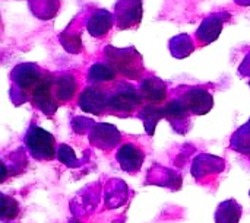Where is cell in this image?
I'll return each instance as SVG.
<instances>
[{
    "label": "cell",
    "mask_w": 250,
    "mask_h": 223,
    "mask_svg": "<svg viewBox=\"0 0 250 223\" xmlns=\"http://www.w3.org/2000/svg\"><path fill=\"white\" fill-rule=\"evenodd\" d=\"M107 64L127 79H139L144 73V63L141 54L133 48H114L107 47L104 50Z\"/></svg>",
    "instance_id": "obj_1"
},
{
    "label": "cell",
    "mask_w": 250,
    "mask_h": 223,
    "mask_svg": "<svg viewBox=\"0 0 250 223\" xmlns=\"http://www.w3.org/2000/svg\"><path fill=\"white\" fill-rule=\"evenodd\" d=\"M25 146L29 155L37 161H53L57 156V148L51 133L38 126H31L25 134Z\"/></svg>",
    "instance_id": "obj_2"
},
{
    "label": "cell",
    "mask_w": 250,
    "mask_h": 223,
    "mask_svg": "<svg viewBox=\"0 0 250 223\" xmlns=\"http://www.w3.org/2000/svg\"><path fill=\"white\" fill-rule=\"evenodd\" d=\"M141 92H138L133 86L127 83H120L114 92L108 93L107 111L117 114H129L132 112L142 101Z\"/></svg>",
    "instance_id": "obj_3"
},
{
    "label": "cell",
    "mask_w": 250,
    "mask_h": 223,
    "mask_svg": "<svg viewBox=\"0 0 250 223\" xmlns=\"http://www.w3.org/2000/svg\"><path fill=\"white\" fill-rule=\"evenodd\" d=\"M47 74L48 73L42 72L35 64L26 63V64L16 66V69L12 73V79L18 86V89L21 91L23 99H26L28 96L31 98L34 91L40 86V83L45 79Z\"/></svg>",
    "instance_id": "obj_4"
},
{
    "label": "cell",
    "mask_w": 250,
    "mask_h": 223,
    "mask_svg": "<svg viewBox=\"0 0 250 223\" xmlns=\"http://www.w3.org/2000/svg\"><path fill=\"white\" fill-rule=\"evenodd\" d=\"M54 79L56 76L48 73L45 79L40 83V86L31 95V101L34 102V105L40 111H42L45 115H50V117L54 115V112L59 108V101L54 93Z\"/></svg>",
    "instance_id": "obj_5"
},
{
    "label": "cell",
    "mask_w": 250,
    "mask_h": 223,
    "mask_svg": "<svg viewBox=\"0 0 250 223\" xmlns=\"http://www.w3.org/2000/svg\"><path fill=\"white\" fill-rule=\"evenodd\" d=\"M116 23L119 29L135 28L142 19V1L141 0H120L116 4Z\"/></svg>",
    "instance_id": "obj_6"
},
{
    "label": "cell",
    "mask_w": 250,
    "mask_h": 223,
    "mask_svg": "<svg viewBox=\"0 0 250 223\" xmlns=\"http://www.w3.org/2000/svg\"><path fill=\"white\" fill-rule=\"evenodd\" d=\"M122 140L120 131L113 126L107 123L95 124L89 133V143L101 150H110L114 149Z\"/></svg>",
    "instance_id": "obj_7"
},
{
    "label": "cell",
    "mask_w": 250,
    "mask_h": 223,
    "mask_svg": "<svg viewBox=\"0 0 250 223\" xmlns=\"http://www.w3.org/2000/svg\"><path fill=\"white\" fill-rule=\"evenodd\" d=\"M107 101H108V93L104 92V89L98 86H91L81 93L79 107L85 112L94 115H103L107 111Z\"/></svg>",
    "instance_id": "obj_8"
},
{
    "label": "cell",
    "mask_w": 250,
    "mask_h": 223,
    "mask_svg": "<svg viewBox=\"0 0 250 223\" xmlns=\"http://www.w3.org/2000/svg\"><path fill=\"white\" fill-rule=\"evenodd\" d=\"M185 105L188 107L190 114H196V115H204L208 114L211 111V108L214 107V98L212 95L201 88H192L188 92H185V95L182 96Z\"/></svg>",
    "instance_id": "obj_9"
},
{
    "label": "cell",
    "mask_w": 250,
    "mask_h": 223,
    "mask_svg": "<svg viewBox=\"0 0 250 223\" xmlns=\"http://www.w3.org/2000/svg\"><path fill=\"white\" fill-rule=\"evenodd\" d=\"M224 167H226L224 159L214 156V155L202 153L193 159L190 172L196 180H205L207 177L217 175V174L223 172Z\"/></svg>",
    "instance_id": "obj_10"
},
{
    "label": "cell",
    "mask_w": 250,
    "mask_h": 223,
    "mask_svg": "<svg viewBox=\"0 0 250 223\" xmlns=\"http://www.w3.org/2000/svg\"><path fill=\"white\" fill-rule=\"evenodd\" d=\"M116 158H117V162H119L120 168L125 172L135 174V172H138L141 169V167H142V164L145 161V153L136 145L126 143L119 149Z\"/></svg>",
    "instance_id": "obj_11"
},
{
    "label": "cell",
    "mask_w": 250,
    "mask_h": 223,
    "mask_svg": "<svg viewBox=\"0 0 250 223\" xmlns=\"http://www.w3.org/2000/svg\"><path fill=\"white\" fill-rule=\"evenodd\" d=\"M226 19H230L229 13H215V15H211L209 18H207L196 32L198 38L204 44H209V42L215 41L220 37V32L223 29Z\"/></svg>",
    "instance_id": "obj_12"
},
{
    "label": "cell",
    "mask_w": 250,
    "mask_h": 223,
    "mask_svg": "<svg viewBox=\"0 0 250 223\" xmlns=\"http://www.w3.org/2000/svg\"><path fill=\"white\" fill-rule=\"evenodd\" d=\"M164 114L166 118L171 123L173 129L177 130L179 133H182V126L185 127V130H188V124H189V110L185 105L182 98L173 99L170 101L166 107H164Z\"/></svg>",
    "instance_id": "obj_13"
},
{
    "label": "cell",
    "mask_w": 250,
    "mask_h": 223,
    "mask_svg": "<svg viewBox=\"0 0 250 223\" xmlns=\"http://www.w3.org/2000/svg\"><path fill=\"white\" fill-rule=\"evenodd\" d=\"M141 95L151 104H160L167 98V85L158 77H148L141 85Z\"/></svg>",
    "instance_id": "obj_14"
},
{
    "label": "cell",
    "mask_w": 250,
    "mask_h": 223,
    "mask_svg": "<svg viewBox=\"0 0 250 223\" xmlns=\"http://www.w3.org/2000/svg\"><path fill=\"white\" fill-rule=\"evenodd\" d=\"M78 91V83L73 74L64 73L54 79V93L59 102H66L75 96Z\"/></svg>",
    "instance_id": "obj_15"
},
{
    "label": "cell",
    "mask_w": 250,
    "mask_h": 223,
    "mask_svg": "<svg viewBox=\"0 0 250 223\" xmlns=\"http://www.w3.org/2000/svg\"><path fill=\"white\" fill-rule=\"evenodd\" d=\"M242 206L230 199L223 202L215 212V223H239L242 218Z\"/></svg>",
    "instance_id": "obj_16"
},
{
    "label": "cell",
    "mask_w": 250,
    "mask_h": 223,
    "mask_svg": "<svg viewBox=\"0 0 250 223\" xmlns=\"http://www.w3.org/2000/svg\"><path fill=\"white\" fill-rule=\"evenodd\" d=\"M113 16L107 10H97L88 20V31L94 37L105 35L113 26Z\"/></svg>",
    "instance_id": "obj_17"
},
{
    "label": "cell",
    "mask_w": 250,
    "mask_h": 223,
    "mask_svg": "<svg viewBox=\"0 0 250 223\" xmlns=\"http://www.w3.org/2000/svg\"><path fill=\"white\" fill-rule=\"evenodd\" d=\"M139 117L144 121V127H145L146 134L154 136L155 127H157L158 121L163 120V118H166V114H164V108H158L155 105H146L141 111V115Z\"/></svg>",
    "instance_id": "obj_18"
},
{
    "label": "cell",
    "mask_w": 250,
    "mask_h": 223,
    "mask_svg": "<svg viewBox=\"0 0 250 223\" xmlns=\"http://www.w3.org/2000/svg\"><path fill=\"white\" fill-rule=\"evenodd\" d=\"M114 77H116V72L108 64H103V63L94 64L88 72V80L94 85L111 82Z\"/></svg>",
    "instance_id": "obj_19"
},
{
    "label": "cell",
    "mask_w": 250,
    "mask_h": 223,
    "mask_svg": "<svg viewBox=\"0 0 250 223\" xmlns=\"http://www.w3.org/2000/svg\"><path fill=\"white\" fill-rule=\"evenodd\" d=\"M231 148L242 155L250 156V129L248 124H245L234 133V136L231 137Z\"/></svg>",
    "instance_id": "obj_20"
},
{
    "label": "cell",
    "mask_w": 250,
    "mask_h": 223,
    "mask_svg": "<svg viewBox=\"0 0 250 223\" xmlns=\"http://www.w3.org/2000/svg\"><path fill=\"white\" fill-rule=\"evenodd\" d=\"M170 50L174 57L183 58V57H188L189 54H192L195 47H193V42L189 35H179L170 41Z\"/></svg>",
    "instance_id": "obj_21"
},
{
    "label": "cell",
    "mask_w": 250,
    "mask_h": 223,
    "mask_svg": "<svg viewBox=\"0 0 250 223\" xmlns=\"http://www.w3.org/2000/svg\"><path fill=\"white\" fill-rule=\"evenodd\" d=\"M57 158L59 161L66 165L67 168H79L82 167V161H79L75 155V150L69 145H60L57 148Z\"/></svg>",
    "instance_id": "obj_22"
},
{
    "label": "cell",
    "mask_w": 250,
    "mask_h": 223,
    "mask_svg": "<svg viewBox=\"0 0 250 223\" xmlns=\"http://www.w3.org/2000/svg\"><path fill=\"white\" fill-rule=\"evenodd\" d=\"M19 213V204L15 199L7 197V196H1V207H0V216L3 221L7 219H15Z\"/></svg>",
    "instance_id": "obj_23"
},
{
    "label": "cell",
    "mask_w": 250,
    "mask_h": 223,
    "mask_svg": "<svg viewBox=\"0 0 250 223\" xmlns=\"http://www.w3.org/2000/svg\"><path fill=\"white\" fill-rule=\"evenodd\" d=\"M95 126V123L86 117H76L72 121V129L76 134H86L91 133L92 127Z\"/></svg>",
    "instance_id": "obj_24"
},
{
    "label": "cell",
    "mask_w": 250,
    "mask_h": 223,
    "mask_svg": "<svg viewBox=\"0 0 250 223\" xmlns=\"http://www.w3.org/2000/svg\"><path fill=\"white\" fill-rule=\"evenodd\" d=\"M62 42H63V47L70 51V53H78L79 48H81V38L78 35L75 37H69V38H64L62 37Z\"/></svg>",
    "instance_id": "obj_25"
},
{
    "label": "cell",
    "mask_w": 250,
    "mask_h": 223,
    "mask_svg": "<svg viewBox=\"0 0 250 223\" xmlns=\"http://www.w3.org/2000/svg\"><path fill=\"white\" fill-rule=\"evenodd\" d=\"M240 73H242V74H248V76H250V54L245 58L243 64L240 66Z\"/></svg>",
    "instance_id": "obj_26"
},
{
    "label": "cell",
    "mask_w": 250,
    "mask_h": 223,
    "mask_svg": "<svg viewBox=\"0 0 250 223\" xmlns=\"http://www.w3.org/2000/svg\"><path fill=\"white\" fill-rule=\"evenodd\" d=\"M248 126H249V129H250V120H249V123H248Z\"/></svg>",
    "instance_id": "obj_27"
},
{
    "label": "cell",
    "mask_w": 250,
    "mask_h": 223,
    "mask_svg": "<svg viewBox=\"0 0 250 223\" xmlns=\"http://www.w3.org/2000/svg\"><path fill=\"white\" fill-rule=\"evenodd\" d=\"M73 223H82V222H73Z\"/></svg>",
    "instance_id": "obj_28"
},
{
    "label": "cell",
    "mask_w": 250,
    "mask_h": 223,
    "mask_svg": "<svg viewBox=\"0 0 250 223\" xmlns=\"http://www.w3.org/2000/svg\"><path fill=\"white\" fill-rule=\"evenodd\" d=\"M10 223H12V222H10Z\"/></svg>",
    "instance_id": "obj_29"
}]
</instances>
